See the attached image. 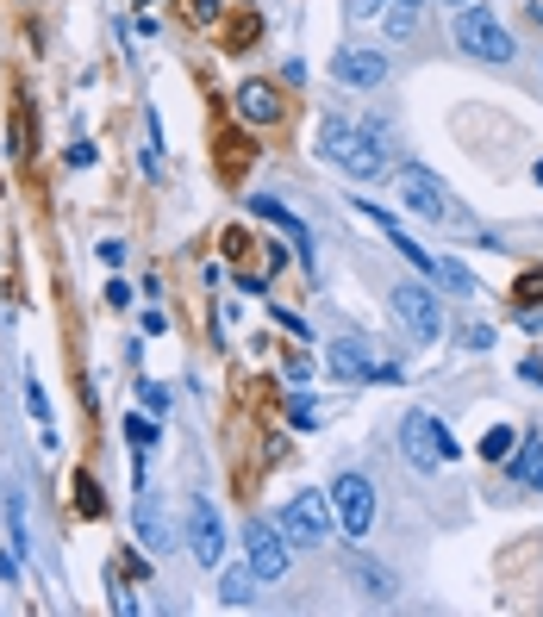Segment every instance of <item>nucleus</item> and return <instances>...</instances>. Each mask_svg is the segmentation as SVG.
<instances>
[{
    "instance_id": "nucleus-1",
    "label": "nucleus",
    "mask_w": 543,
    "mask_h": 617,
    "mask_svg": "<svg viewBox=\"0 0 543 617\" xmlns=\"http://www.w3.org/2000/svg\"><path fill=\"white\" fill-rule=\"evenodd\" d=\"M319 150H325V163H337V169L357 175V181H375V175L388 169L381 132H357V125H344V119H325V125H319Z\"/></svg>"
},
{
    "instance_id": "nucleus-2",
    "label": "nucleus",
    "mask_w": 543,
    "mask_h": 617,
    "mask_svg": "<svg viewBox=\"0 0 543 617\" xmlns=\"http://www.w3.org/2000/svg\"><path fill=\"white\" fill-rule=\"evenodd\" d=\"M399 449H406V462L419 474H437L443 462H456V437H450V424L437 411H406L399 418Z\"/></svg>"
},
{
    "instance_id": "nucleus-3",
    "label": "nucleus",
    "mask_w": 543,
    "mask_h": 617,
    "mask_svg": "<svg viewBox=\"0 0 543 617\" xmlns=\"http://www.w3.org/2000/svg\"><path fill=\"white\" fill-rule=\"evenodd\" d=\"M275 524H282V537H288L293 548H319V543H331V524H337V512H331L325 493H293L288 505L275 512Z\"/></svg>"
},
{
    "instance_id": "nucleus-4",
    "label": "nucleus",
    "mask_w": 543,
    "mask_h": 617,
    "mask_svg": "<svg viewBox=\"0 0 543 617\" xmlns=\"http://www.w3.org/2000/svg\"><path fill=\"white\" fill-rule=\"evenodd\" d=\"M456 44L469 50L474 63H512V57H518L512 32L487 13V6H463V13H456Z\"/></svg>"
},
{
    "instance_id": "nucleus-5",
    "label": "nucleus",
    "mask_w": 543,
    "mask_h": 617,
    "mask_svg": "<svg viewBox=\"0 0 543 617\" xmlns=\"http://www.w3.org/2000/svg\"><path fill=\"white\" fill-rule=\"evenodd\" d=\"M394 312H399V324H406L419 343L443 337V300H437L425 281H394Z\"/></svg>"
},
{
    "instance_id": "nucleus-6",
    "label": "nucleus",
    "mask_w": 543,
    "mask_h": 617,
    "mask_svg": "<svg viewBox=\"0 0 543 617\" xmlns=\"http://www.w3.org/2000/svg\"><path fill=\"white\" fill-rule=\"evenodd\" d=\"M331 512H337V524H344L350 543L368 537V524H375V486H368V474H337L331 480Z\"/></svg>"
},
{
    "instance_id": "nucleus-7",
    "label": "nucleus",
    "mask_w": 543,
    "mask_h": 617,
    "mask_svg": "<svg viewBox=\"0 0 543 617\" xmlns=\"http://www.w3.org/2000/svg\"><path fill=\"white\" fill-rule=\"evenodd\" d=\"M394 194H399L406 206H412L419 218H431V225H443V218L456 212V206H450V194H443V181H437L431 169H419V163L394 169Z\"/></svg>"
},
{
    "instance_id": "nucleus-8",
    "label": "nucleus",
    "mask_w": 543,
    "mask_h": 617,
    "mask_svg": "<svg viewBox=\"0 0 543 617\" xmlns=\"http://www.w3.org/2000/svg\"><path fill=\"white\" fill-rule=\"evenodd\" d=\"M187 555H194V568H218L225 561V524H218L213 499H187Z\"/></svg>"
},
{
    "instance_id": "nucleus-9",
    "label": "nucleus",
    "mask_w": 543,
    "mask_h": 617,
    "mask_svg": "<svg viewBox=\"0 0 543 617\" xmlns=\"http://www.w3.org/2000/svg\"><path fill=\"white\" fill-rule=\"evenodd\" d=\"M331 75H337L344 88H357V94H375V88L388 81V50H375V44H344L337 63H331Z\"/></svg>"
},
{
    "instance_id": "nucleus-10",
    "label": "nucleus",
    "mask_w": 543,
    "mask_h": 617,
    "mask_svg": "<svg viewBox=\"0 0 543 617\" xmlns=\"http://www.w3.org/2000/svg\"><path fill=\"white\" fill-rule=\"evenodd\" d=\"M244 548H250V568L262 580H282L293 568V543L282 537V524H250V543Z\"/></svg>"
},
{
    "instance_id": "nucleus-11",
    "label": "nucleus",
    "mask_w": 543,
    "mask_h": 617,
    "mask_svg": "<svg viewBox=\"0 0 543 617\" xmlns=\"http://www.w3.org/2000/svg\"><path fill=\"white\" fill-rule=\"evenodd\" d=\"M357 218H362V225H375V231L394 243V250H399V256H406V262H412L419 274H431V269H437V256H431V250H425L419 238H412V231H399V225H394V212H381V206L357 200Z\"/></svg>"
},
{
    "instance_id": "nucleus-12",
    "label": "nucleus",
    "mask_w": 543,
    "mask_h": 617,
    "mask_svg": "<svg viewBox=\"0 0 543 617\" xmlns=\"http://www.w3.org/2000/svg\"><path fill=\"white\" fill-rule=\"evenodd\" d=\"M138 543H144L150 555H169V548H176V537H169V517H163V499L150 493L144 480H138Z\"/></svg>"
},
{
    "instance_id": "nucleus-13",
    "label": "nucleus",
    "mask_w": 543,
    "mask_h": 617,
    "mask_svg": "<svg viewBox=\"0 0 543 617\" xmlns=\"http://www.w3.org/2000/svg\"><path fill=\"white\" fill-rule=\"evenodd\" d=\"M250 212H256V218H269V225H275V231H282V238H288L293 250L313 262V231H306V225H300V218H293V212L275 200V194H250Z\"/></svg>"
},
{
    "instance_id": "nucleus-14",
    "label": "nucleus",
    "mask_w": 543,
    "mask_h": 617,
    "mask_svg": "<svg viewBox=\"0 0 543 617\" xmlns=\"http://www.w3.org/2000/svg\"><path fill=\"white\" fill-rule=\"evenodd\" d=\"M325 362H331V375H344V380H375V356H368L362 337H337L325 349Z\"/></svg>"
},
{
    "instance_id": "nucleus-15",
    "label": "nucleus",
    "mask_w": 543,
    "mask_h": 617,
    "mask_svg": "<svg viewBox=\"0 0 543 617\" xmlns=\"http://www.w3.org/2000/svg\"><path fill=\"white\" fill-rule=\"evenodd\" d=\"M344 568H350V580L362 586V599H368V605H388V599H394V574H388L381 561H368V555H357V548H350V555H344Z\"/></svg>"
},
{
    "instance_id": "nucleus-16",
    "label": "nucleus",
    "mask_w": 543,
    "mask_h": 617,
    "mask_svg": "<svg viewBox=\"0 0 543 617\" xmlns=\"http://www.w3.org/2000/svg\"><path fill=\"white\" fill-rule=\"evenodd\" d=\"M238 119H244V125H275V119H282V94H275L269 81H244V88H238Z\"/></svg>"
},
{
    "instance_id": "nucleus-17",
    "label": "nucleus",
    "mask_w": 543,
    "mask_h": 617,
    "mask_svg": "<svg viewBox=\"0 0 543 617\" xmlns=\"http://www.w3.org/2000/svg\"><path fill=\"white\" fill-rule=\"evenodd\" d=\"M256 586H262V574H256L250 561H244V568H225V574H218V605H231V612H238V605H250Z\"/></svg>"
},
{
    "instance_id": "nucleus-18",
    "label": "nucleus",
    "mask_w": 543,
    "mask_h": 617,
    "mask_svg": "<svg viewBox=\"0 0 543 617\" xmlns=\"http://www.w3.org/2000/svg\"><path fill=\"white\" fill-rule=\"evenodd\" d=\"M506 468H512V480H518V486H543V431H538V437H525V443L512 449Z\"/></svg>"
},
{
    "instance_id": "nucleus-19",
    "label": "nucleus",
    "mask_w": 543,
    "mask_h": 617,
    "mask_svg": "<svg viewBox=\"0 0 543 617\" xmlns=\"http://www.w3.org/2000/svg\"><path fill=\"white\" fill-rule=\"evenodd\" d=\"M431 281L443 287V293H456V300H481V281H474L456 256H437V269H431Z\"/></svg>"
},
{
    "instance_id": "nucleus-20",
    "label": "nucleus",
    "mask_w": 543,
    "mask_h": 617,
    "mask_svg": "<svg viewBox=\"0 0 543 617\" xmlns=\"http://www.w3.org/2000/svg\"><path fill=\"white\" fill-rule=\"evenodd\" d=\"M0 505H6V537H13V548H19V555H32L37 543H32V512H26V493L13 486Z\"/></svg>"
},
{
    "instance_id": "nucleus-21",
    "label": "nucleus",
    "mask_w": 543,
    "mask_h": 617,
    "mask_svg": "<svg viewBox=\"0 0 543 617\" xmlns=\"http://www.w3.org/2000/svg\"><path fill=\"white\" fill-rule=\"evenodd\" d=\"M125 443H132V455H138V474H144V455H150L156 443H163L156 418H144V411H132V418H125Z\"/></svg>"
},
{
    "instance_id": "nucleus-22",
    "label": "nucleus",
    "mask_w": 543,
    "mask_h": 617,
    "mask_svg": "<svg viewBox=\"0 0 543 617\" xmlns=\"http://www.w3.org/2000/svg\"><path fill=\"white\" fill-rule=\"evenodd\" d=\"M512 449H518V431H506V424H494V431L481 437V455H487V462H506Z\"/></svg>"
},
{
    "instance_id": "nucleus-23",
    "label": "nucleus",
    "mask_w": 543,
    "mask_h": 617,
    "mask_svg": "<svg viewBox=\"0 0 543 617\" xmlns=\"http://www.w3.org/2000/svg\"><path fill=\"white\" fill-rule=\"evenodd\" d=\"M381 19H388V32L394 37H406L412 26H419V6H412V0H394V6H381Z\"/></svg>"
},
{
    "instance_id": "nucleus-24",
    "label": "nucleus",
    "mask_w": 543,
    "mask_h": 617,
    "mask_svg": "<svg viewBox=\"0 0 543 617\" xmlns=\"http://www.w3.org/2000/svg\"><path fill=\"white\" fill-rule=\"evenodd\" d=\"M138 399H144V411H150V418H163V411H169V393H163L156 380H144V387H138Z\"/></svg>"
},
{
    "instance_id": "nucleus-25",
    "label": "nucleus",
    "mask_w": 543,
    "mask_h": 617,
    "mask_svg": "<svg viewBox=\"0 0 543 617\" xmlns=\"http://www.w3.org/2000/svg\"><path fill=\"white\" fill-rule=\"evenodd\" d=\"M107 592H112V612H119V617H132V612H138V599L125 592V580H119V574L107 580Z\"/></svg>"
},
{
    "instance_id": "nucleus-26",
    "label": "nucleus",
    "mask_w": 543,
    "mask_h": 617,
    "mask_svg": "<svg viewBox=\"0 0 543 617\" xmlns=\"http://www.w3.org/2000/svg\"><path fill=\"white\" fill-rule=\"evenodd\" d=\"M26 406H32V418H37V424L50 418V399H44V387H37V375L26 380Z\"/></svg>"
},
{
    "instance_id": "nucleus-27",
    "label": "nucleus",
    "mask_w": 543,
    "mask_h": 617,
    "mask_svg": "<svg viewBox=\"0 0 543 617\" xmlns=\"http://www.w3.org/2000/svg\"><path fill=\"white\" fill-rule=\"evenodd\" d=\"M75 493H81V512H101V505H107V499H101V486H94L88 474L75 480Z\"/></svg>"
},
{
    "instance_id": "nucleus-28",
    "label": "nucleus",
    "mask_w": 543,
    "mask_h": 617,
    "mask_svg": "<svg viewBox=\"0 0 543 617\" xmlns=\"http://www.w3.org/2000/svg\"><path fill=\"white\" fill-rule=\"evenodd\" d=\"M288 411H293V424H319V411H313V399H306V393H293Z\"/></svg>"
},
{
    "instance_id": "nucleus-29",
    "label": "nucleus",
    "mask_w": 543,
    "mask_h": 617,
    "mask_svg": "<svg viewBox=\"0 0 543 617\" xmlns=\"http://www.w3.org/2000/svg\"><path fill=\"white\" fill-rule=\"evenodd\" d=\"M463 349H494V331H487V324H469V331H463Z\"/></svg>"
},
{
    "instance_id": "nucleus-30",
    "label": "nucleus",
    "mask_w": 543,
    "mask_h": 617,
    "mask_svg": "<svg viewBox=\"0 0 543 617\" xmlns=\"http://www.w3.org/2000/svg\"><path fill=\"white\" fill-rule=\"evenodd\" d=\"M275 318H282V324H288L293 337H313V331H306V318H300V312H288V306H275Z\"/></svg>"
},
{
    "instance_id": "nucleus-31",
    "label": "nucleus",
    "mask_w": 543,
    "mask_h": 617,
    "mask_svg": "<svg viewBox=\"0 0 543 617\" xmlns=\"http://www.w3.org/2000/svg\"><path fill=\"white\" fill-rule=\"evenodd\" d=\"M381 6H388V0H350V19H375Z\"/></svg>"
},
{
    "instance_id": "nucleus-32",
    "label": "nucleus",
    "mask_w": 543,
    "mask_h": 617,
    "mask_svg": "<svg viewBox=\"0 0 543 617\" xmlns=\"http://www.w3.org/2000/svg\"><path fill=\"white\" fill-rule=\"evenodd\" d=\"M94 163V144H69V169H88Z\"/></svg>"
},
{
    "instance_id": "nucleus-33",
    "label": "nucleus",
    "mask_w": 543,
    "mask_h": 617,
    "mask_svg": "<svg viewBox=\"0 0 543 617\" xmlns=\"http://www.w3.org/2000/svg\"><path fill=\"white\" fill-rule=\"evenodd\" d=\"M107 306H132V287H125V281H107Z\"/></svg>"
},
{
    "instance_id": "nucleus-34",
    "label": "nucleus",
    "mask_w": 543,
    "mask_h": 617,
    "mask_svg": "<svg viewBox=\"0 0 543 617\" xmlns=\"http://www.w3.org/2000/svg\"><path fill=\"white\" fill-rule=\"evenodd\" d=\"M194 19L207 26V19H218V0H194Z\"/></svg>"
},
{
    "instance_id": "nucleus-35",
    "label": "nucleus",
    "mask_w": 543,
    "mask_h": 617,
    "mask_svg": "<svg viewBox=\"0 0 543 617\" xmlns=\"http://www.w3.org/2000/svg\"><path fill=\"white\" fill-rule=\"evenodd\" d=\"M0 580H19V555H0Z\"/></svg>"
},
{
    "instance_id": "nucleus-36",
    "label": "nucleus",
    "mask_w": 543,
    "mask_h": 617,
    "mask_svg": "<svg viewBox=\"0 0 543 617\" xmlns=\"http://www.w3.org/2000/svg\"><path fill=\"white\" fill-rule=\"evenodd\" d=\"M531 175H538V187H543V163H538V169H531Z\"/></svg>"
},
{
    "instance_id": "nucleus-37",
    "label": "nucleus",
    "mask_w": 543,
    "mask_h": 617,
    "mask_svg": "<svg viewBox=\"0 0 543 617\" xmlns=\"http://www.w3.org/2000/svg\"><path fill=\"white\" fill-rule=\"evenodd\" d=\"M450 6H469V0H450Z\"/></svg>"
},
{
    "instance_id": "nucleus-38",
    "label": "nucleus",
    "mask_w": 543,
    "mask_h": 617,
    "mask_svg": "<svg viewBox=\"0 0 543 617\" xmlns=\"http://www.w3.org/2000/svg\"><path fill=\"white\" fill-rule=\"evenodd\" d=\"M138 6H156V0H138Z\"/></svg>"
},
{
    "instance_id": "nucleus-39",
    "label": "nucleus",
    "mask_w": 543,
    "mask_h": 617,
    "mask_svg": "<svg viewBox=\"0 0 543 617\" xmlns=\"http://www.w3.org/2000/svg\"><path fill=\"white\" fill-rule=\"evenodd\" d=\"M412 6H425V0H412Z\"/></svg>"
}]
</instances>
